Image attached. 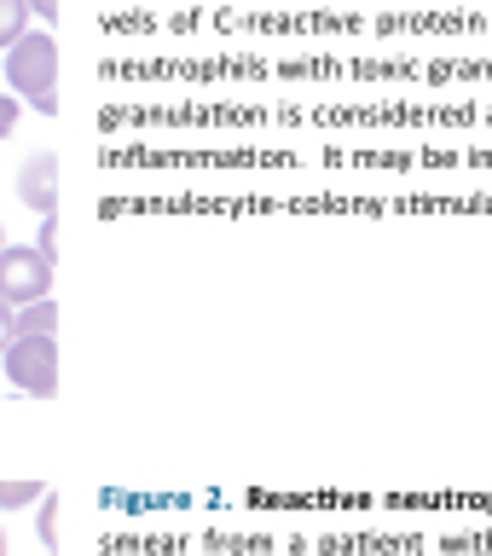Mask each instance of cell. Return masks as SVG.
<instances>
[{
    "instance_id": "5bb4252c",
    "label": "cell",
    "mask_w": 492,
    "mask_h": 556,
    "mask_svg": "<svg viewBox=\"0 0 492 556\" xmlns=\"http://www.w3.org/2000/svg\"><path fill=\"white\" fill-rule=\"evenodd\" d=\"M0 250H7V243H0Z\"/></svg>"
},
{
    "instance_id": "8fae6325",
    "label": "cell",
    "mask_w": 492,
    "mask_h": 556,
    "mask_svg": "<svg viewBox=\"0 0 492 556\" xmlns=\"http://www.w3.org/2000/svg\"><path fill=\"white\" fill-rule=\"evenodd\" d=\"M12 325H17V307L0 302V354H7V342H12Z\"/></svg>"
},
{
    "instance_id": "9c48e42d",
    "label": "cell",
    "mask_w": 492,
    "mask_h": 556,
    "mask_svg": "<svg viewBox=\"0 0 492 556\" xmlns=\"http://www.w3.org/2000/svg\"><path fill=\"white\" fill-rule=\"evenodd\" d=\"M52 232H59V220H52V215H41V238H35V250H41L47 261L59 255V238H52Z\"/></svg>"
},
{
    "instance_id": "5b68a950",
    "label": "cell",
    "mask_w": 492,
    "mask_h": 556,
    "mask_svg": "<svg viewBox=\"0 0 492 556\" xmlns=\"http://www.w3.org/2000/svg\"><path fill=\"white\" fill-rule=\"evenodd\" d=\"M52 325H59V307H52V295H47V302H29V307H17V325H12V337H52Z\"/></svg>"
},
{
    "instance_id": "7a4b0ae2",
    "label": "cell",
    "mask_w": 492,
    "mask_h": 556,
    "mask_svg": "<svg viewBox=\"0 0 492 556\" xmlns=\"http://www.w3.org/2000/svg\"><path fill=\"white\" fill-rule=\"evenodd\" d=\"M52 295V261L35 250V243H7L0 250V302L29 307Z\"/></svg>"
},
{
    "instance_id": "8992f818",
    "label": "cell",
    "mask_w": 492,
    "mask_h": 556,
    "mask_svg": "<svg viewBox=\"0 0 492 556\" xmlns=\"http://www.w3.org/2000/svg\"><path fill=\"white\" fill-rule=\"evenodd\" d=\"M29 0H0V47H17L29 35Z\"/></svg>"
},
{
    "instance_id": "52a82bcc",
    "label": "cell",
    "mask_w": 492,
    "mask_h": 556,
    "mask_svg": "<svg viewBox=\"0 0 492 556\" xmlns=\"http://www.w3.org/2000/svg\"><path fill=\"white\" fill-rule=\"evenodd\" d=\"M41 481H0V510H24V504H41Z\"/></svg>"
},
{
    "instance_id": "ba28073f",
    "label": "cell",
    "mask_w": 492,
    "mask_h": 556,
    "mask_svg": "<svg viewBox=\"0 0 492 556\" xmlns=\"http://www.w3.org/2000/svg\"><path fill=\"white\" fill-rule=\"evenodd\" d=\"M35 533H41V545H47V556H52V545H59V510H52V493L35 504Z\"/></svg>"
},
{
    "instance_id": "4fadbf2b",
    "label": "cell",
    "mask_w": 492,
    "mask_h": 556,
    "mask_svg": "<svg viewBox=\"0 0 492 556\" xmlns=\"http://www.w3.org/2000/svg\"><path fill=\"white\" fill-rule=\"evenodd\" d=\"M0 556H7V533H0Z\"/></svg>"
},
{
    "instance_id": "30bf717a",
    "label": "cell",
    "mask_w": 492,
    "mask_h": 556,
    "mask_svg": "<svg viewBox=\"0 0 492 556\" xmlns=\"http://www.w3.org/2000/svg\"><path fill=\"white\" fill-rule=\"evenodd\" d=\"M17 111H24V104H17L12 93H0V139H7V134L17 128Z\"/></svg>"
},
{
    "instance_id": "7c38bea8",
    "label": "cell",
    "mask_w": 492,
    "mask_h": 556,
    "mask_svg": "<svg viewBox=\"0 0 492 556\" xmlns=\"http://www.w3.org/2000/svg\"><path fill=\"white\" fill-rule=\"evenodd\" d=\"M29 12H41L47 24H52V17H59V0H29Z\"/></svg>"
},
{
    "instance_id": "277c9868",
    "label": "cell",
    "mask_w": 492,
    "mask_h": 556,
    "mask_svg": "<svg viewBox=\"0 0 492 556\" xmlns=\"http://www.w3.org/2000/svg\"><path fill=\"white\" fill-rule=\"evenodd\" d=\"M17 198H24L35 215H52V203H59V156L29 151L24 168H17Z\"/></svg>"
},
{
    "instance_id": "3957f363",
    "label": "cell",
    "mask_w": 492,
    "mask_h": 556,
    "mask_svg": "<svg viewBox=\"0 0 492 556\" xmlns=\"http://www.w3.org/2000/svg\"><path fill=\"white\" fill-rule=\"evenodd\" d=\"M0 365H7V377L24 394H52L59 389V342L52 337H12Z\"/></svg>"
},
{
    "instance_id": "6da1fadb",
    "label": "cell",
    "mask_w": 492,
    "mask_h": 556,
    "mask_svg": "<svg viewBox=\"0 0 492 556\" xmlns=\"http://www.w3.org/2000/svg\"><path fill=\"white\" fill-rule=\"evenodd\" d=\"M7 81L17 104H35L41 116L59 111V47L47 29H29L17 47H7Z\"/></svg>"
}]
</instances>
